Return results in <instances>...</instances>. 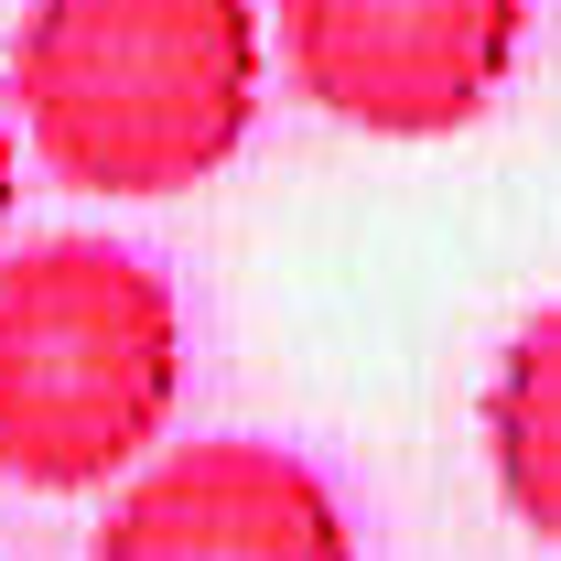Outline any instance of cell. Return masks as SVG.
<instances>
[{"label":"cell","mask_w":561,"mask_h":561,"mask_svg":"<svg viewBox=\"0 0 561 561\" xmlns=\"http://www.w3.org/2000/svg\"><path fill=\"white\" fill-rule=\"evenodd\" d=\"M11 108L76 195H184L260 119V0H33L11 33Z\"/></svg>","instance_id":"1"},{"label":"cell","mask_w":561,"mask_h":561,"mask_svg":"<svg viewBox=\"0 0 561 561\" xmlns=\"http://www.w3.org/2000/svg\"><path fill=\"white\" fill-rule=\"evenodd\" d=\"M184 389V302L119 238L0 249V476L98 496L162 443Z\"/></svg>","instance_id":"2"},{"label":"cell","mask_w":561,"mask_h":561,"mask_svg":"<svg viewBox=\"0 0 561 561\" xmlns=\"http://www.w3.org/2000/svg\"><path fill=\"white\" fill-rule=\"evenodd\" d=\"M291 87L367 140H443L486 119L529 0H271Z\"/></svg>","instance_id":"3"},{"label":"cell","mask_w":561,"mask_h":561,"mask_svg":"<svg viewBox=\"0 0 561 561\" xmlns=\"http://www.w3.org/2000/svg\"><path fill=\"white\" fill-rule=\"evenodd\" d=\"M87 561H356L335 486L280 443H173L108 496Z\"/></svg>","instance_id":"4"},{"label":"cell","mask_w":561,"mask_h":561,"mask_svg":"<svg viewBox=\"0 0 561 561\" xmlns=\"http://www.w3.org/2000/svg\"><path fill=\"white\" fill-rule=\"evenodd\" d=\"M486 465L496 496L518 507V529H540L561 551V302H540L486 378Z\"/></svg>","instance_id":"5"},{"label":"cell","mask_w":561,"mask_h":561,"mask_svg":"<svg viewBox=\"0 0 561 561\" xmlns=\"http://www.w3.org/2000/svg\"><path fill=\"white\" fill-rule=\"evenodd\" d=\"M11 206H22V140H11V119H0V238H11Z\"/></svg>","instance_id":"6"}]
</instances>
